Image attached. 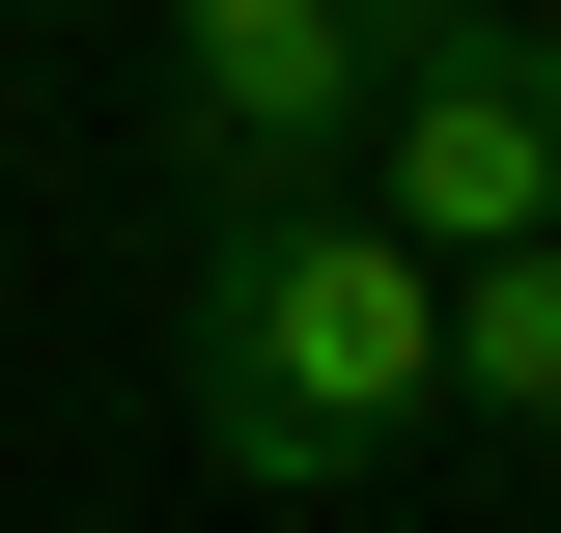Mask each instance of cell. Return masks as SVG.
Wrapping results in <instances>:
<instances>
[{
    "mask_svg": "<svg viewBox=\"0 0 561 533\" xmlns=\"http://www.w3.org/2000/svg\"><path fill=\"white\" fill-rule=\"evenodd\" d=\"M169 394H197V477H225V506H365V477L449 421V281H421L365 197H197Z\"/></svg>",
    "mask_w": 561,
    "mask_h": 533,
    "instance_id": "obj_1",
    "label": "cell"
},
{
    "mask_svg": "<svg viewBox=\"0 0 561 533\" xmlns=\"http://www.w3.org/2000/svg\"><path fill=\"white\" fill-rule=\"evenodd\" d=\"M337 197L393 225L421 281L534 253V225H561V29H534V0H393V84H365V169H337Z\"/></svg>",
    "mask_w": 561,
    "mask_h": 533,
    "instance_id": "obj_2",
    "label": "cell"
},
{
    "mask_svg": "<svg viewBox=\"0 0 561 533\" xmlns=\"http://www.w3.org/2000/svg\"><path fill=\"white\" fill-rule=\"evenodd\" d=\"M365 84H393V0H169V169L197 197H337Z\"/></svg>",
    "mask_w": 561,
    "mask_h": 533,
    "instance_id": "obj_3",
    "label": "cell"
},
{
    "mask_svg": "<svg viewBox=\"0 0 561 533\" xmlns=\"http://www.w3.org/2000/svg\"><path fill=\"white\" fill-rule=\"evenodd\" d=\"M449 421H505V450H561V225L449 281Z\"/></svg>",
    "mask_w": 561,
    "mask_h": 533,
    "instance_id": "obj_4",
    "label": "cell"
},
{
    "mask_svg": "<svg viewBox=\"0 0 561 533\" xmlns=\"http://www.w3.org/2000/svg\"><path fill=\"white\" fill-rule=\"evenodd\" d=\"M0 29H28V0H0Z\"/></svg>",
    "mask_w": 561,
    "mask_h": 533,
    "instance_id": "obj_5",
    "label": "cell"
}]
</instances>
